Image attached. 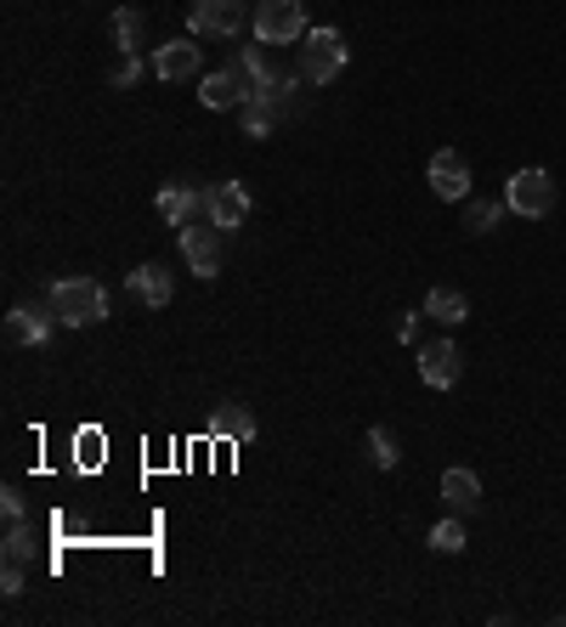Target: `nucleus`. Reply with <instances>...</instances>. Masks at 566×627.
<instances>
[{"label": "nucleus", "mask_w": 566, "mask_h": 627, "mask_svg": "<svg viewBox=\"0 0 566 627\" xmlns=\"http://www.w3.org/2000/svg\"><path fill=\"white\" fill-rule=\"evenodd\" d=\"M45 306L69 328H97V322H108V288L91 283V277H63V283H52Z\"/></svg>", "instance_id": "obj_1"}, {"label": "nucleus", "mask_w": 566, "mask_h": 627, "mask_svg": "<svg viewBox=\"0 0 566 627\" xmlns=\"http://www.w3.org/2000/svg\"><path fill=\"white\" fill-rule=\"evenodd\" d=\"M346 63H352V45H346L340 29H312L306 45H301V57H295V68H301L306 85H335Z\"/></svg>", "instance_id": "obj_2"}, {"label": "nucleus", "mask_w": 566, "mask_h": 627, "mask_svg": "<svg viewBox=\"0 0 566 627\" xmlns=\"http://www.w3.org/2000/svg\"><path fill=\"white\" fill-rule=\"evenodd\" d=\"M250 96H255V79H250V68H244L239 57H232L227 68H216V74L199 79V103H205L210 114H239Z\"/></svg>", "instance_id": "obj_3"}, {"label": "nucleus", "mask_w": 566, "mask_h": 627, "mask_svg": "<svg viewBox=\"0 0 566 627\" xmlns=\"http://www.w3.org/2000/svg\"><path fill=\"white\" fill-rule=\"evenodd\" d=\"M227 232L205 215V221H187L181 226V261H187V272L193 277H221V261H227Z\"/></svg>", "instance_id": "obj_4"}, {"label": "nucleus", "mask_w": 566, "mask_h": 627, "mask_svg": "<svg viewBox=\"0 0 566 627\" xmlns=\"http://www.w3.org/2000/svg\"><path fill=\"white\" fill-rule=\"evenodd\" d=\"M306 34L312 29H306V7H301V0H261V7H255V40L261 45H295Z\"/></svg>", "instance_id": "obj_5"}, {"label": "nucleus", "mask_w": 566, "mask_h": 627, "mask_svg": "<svg viewBox=\"0 0 566 627\" xmlns=\"http://www.w3.org/2000/svg\"><path fill=\"white\" fill-rule=\"evenodd\" d=\"M244 23H255L250 0H193V12H187L193 34H221V40H232Z\"/></svg>", "instance_id": "obj_6"}, {"label": "nucleus", "mask_w": 566, "mask_h": 627, "mask_svg": "<svg viewBox=\"0 0 566 627\" xmlns=\"http://www.w3.org/2000/svg\"><path fill=\"white\" fill-rule=\"evenodd\" d=\"M504 204H510L515 215H527V221L549 215V210H555V181H549V170H515L510 187H504Z\"/></svg>", "instance_id": "obj_7"}, {"label": "nucleus", "mask_w": 566, "mask_h": 627, "mask_svg": "<svg viewBox=\"0 0 566 627\" xmlns=\"http://www.w3.org/2000/svg\"><path fill=\"white\" fill-rule=\"evenodd\" d=\"M205 215L221 226V232H239L250 221V187L244 181H216L205 187Z\"/></svg>", "instance_id": "obj_8"}, {"label": "nucleus", "mask_w": 566, "mask_h": 627, "mask_svg": "<svg viewBox=\"0 0 566 627\" xmlns=\"http://www.w3.org/2000/svg\"><path fill=\"white\" fill-rule=\"evenodd\" d=\"M459 373H464V357H459V346L448 340V333L431 340V346H419V379L431 384V391H453Z\"/></svg>", "instance_id": "obj_9"}, {"label": "nucleus", "mask_w": 566, "mask_h": 627, "mask_svg": "<svg viewBox=\"0 0 566 627\" xmlns=\"http://www.w3.org/2000/svg\"><path fill=\"white\" fill-rule=\"evenodd\" d=\"M424 176H431V192H437V199H448V204H464V199H470V164H464V153L442 148Z\"/></svg>", "instance_id": "obj_10"}, {"label": "nucleus", "mask_w": 566, "mask_h": 627, "mask_svg": "<svg viewBox=\"0 0 566 627\" xmlns=\"http://www.w3.org/2000/svg\"><path fill=\"white\" fill-rule=\"evenodd\" d=\"M199 34H187V40H170V45H159V52H154V74L170 85V79H193L199 74V45H193Z\"/></svg>", "instance_id": "obj_11"}, {"label": "nucleus", "mask_w": 566, "mask_h": 627, "mask_svg": "<svg viewBox=\"0 0 566 627\" xmlns=\"http://www.w3.org/2000/svg\"><path fill=\"white\" fill-rule=\"evenodd\" d=\"M261 96V103L272 108V119H295L301 114V68H290V74H266V85L255 91Z\"/></svg>", "instance_id": "obj_12"}, {"label": "nucleus", "mask_w": 566, "mask_h": 627, "mask_svg": "<svg viewBox=\"0 0 566 627\" xmlns=\"http://www.w3.org/2000/svg\"><path fill=\"white\" fill-rule=\"evenodd\" d=\"M130 295L142 300V306H170L176 300V277H170V266H159V261H148V266H136L130 272Z\"/></svg>", "instance_id": "obj_13"}, {"label": "nucleus", "mask_w": 566, "mask_h": 627, "mask_svg": "<svg viewBox=\"0 0 566 627\" xmlns=\"http://www.w3.org/2000/svg\"><path fill=\"white\" fill-rule=\"evenodd\" d=\"M52 322H57L52 306H45V311H29V306L7 311V346H45V340H52Z\"/></svg>", "instance_id": "obj_14"}, {"label": "nucleus", "mask_w": 566, "mask_h": 627, "mask_svg": "<svg viewBox=\"0 0 566 627\" xmlns=\"http://www.w3.org/2000/svg\"><path fill=\"white\" fill-rule=\"evenodd\" d=\"M210 429L221 442H255V418H250V407L239 402V396H227V402H216V413H210Z\"/></svg>", "instance_id": "obj_15"}, {"label": "nucleus", "mask_w": 566, "mask_h": 627, "mask_svg": "<svg viewBox=\"0 0 566 627\" xmlns=\"http://www.w3.org/2000/svg\"><path fill=\"white\" fill-rule=\"evenodd\" d=\"M442 503L464 520V514H476L482 509V480H476V469H448L442 475Z\"/></svg>", "instance_id": "obj_16"}, {"label": "nucleus", "mask_w": 566, "mask_h": 627, "mask_svg": "<svg viewBox=\"0 0 566 627\" xmlns=\"http://www.w3.org/2000/svg\"><path fill=\"white\" fill-rule=\"evenodd\" d=\"M193 210H205V192L199 187H187V181H165L159 187V215L170 226H187V221H193Z\"/></svg>", "instance_id": "obj_17"}, {"label": "nucleus", "mask_w": 566, "mask_h": 627, "mask_svg": "<svg viewBox=\"0 0 566 627\" xmlns=\"http://www.w3.org/2000/svg\"><path fill=\"white\" fill-rule=\"evenodd\" d=\"M424 317H437L442 328H459L470 317V300L459 295V288H431V295H424Z\"/></svg>", "instance_id": "obj_18"}, {"label": "nucleus", "mask_w": 566, "mask_h": 627, "mask_svg": "<svg viewBox=\"0 0 566 627\" xmlns=\"http://www.w3.org/2000/svg\"><path fill=\"white\" fill-rule=\"evenodd\" d=\"M239 130H244L250 141H266V136L277 130V119H272V108L261 103V96H250V103L239 108Z\"/></svg>", "instance_id": "obj_19"}, {"label": "nucleus", "mask_w": 566, "mask_h": 627, "mask_svg": "<svg viewBox=\"0 0 566 627\" xmlns=\"http://www.w3.org/2000/svg\"><path fill=\"white\" fill-rule=\"evenodd\" d=\"M142 34H148V18L130 12V7H119V12H114V40H119V52H142Z\"/></svg>", "instance_id": "obj_20"}, {"label": "nucleus", "mask_w": 566, "mask_h": 627, "mask_svg": "<svg viewBox=\"0 0 566 627\" xmlns=\"http://www.w3.org/2000/svg\"><path fill=\"white\" fill-rule=\"evenodd\" d=\"M504 210H510V204H499V199H470V204H464V226H470V232H493V226L504 221Z\"/></svg>", "instance_id": "obj_21"}, {"label": "nucleus", "mask_w": 566, "mask_h": 627, "mask_svg": "<svg viewBox=\"0 0 566 627\" xmlns=\"http://www.w3.org/2000/svg\"><path fill=\"white\" fill-rule=\"evenodd\" d=\"M368 458H374V469H397V442H391V429H380V424H374L368 429Z\"/></svg>", "instance_id": "obj_22"}, {"label": "nucleus", "mask_w": 566, "mask_h": 627, "mask_svg": "<svg viewBox=\"0 0 566 627\" xmlns=\"http://www.w3.org/2000/svg\"><path fill=\"white\" fill-rule=\"evenodd\" d=\"M431 549H437V554H459V549H464V525H459V514H448V520L431 525Z\"/></svg>", "instance_id": "obj_23"}, {"label": "nucleus", "mask_w": 566, "mask_h": 627, "mask_svg": "<svg viewBox=\"0 0 566 627\" xmlns=\"http://www.w3.org/2000/svg\"><path fill=\"white\" fill-rule=\"evenodd\" d=\"M29 554H34V525H29V520H12V525H7V560L23 565Z\"/></svg>", "instance_id": "obj_24"}, {"label": "nucleus", "mask_w": 566, "mask_h": 627, "mask_svg": "<svg viewBox=\"0 0 566 627\" xmlns=\"http://www.w3.org/2000/svg\"><path fill=\"white\" fill-rule=\"evenodd\" d=\"M108 79H114L119 91H125V85H136V79H142V57H136V52H119V63H114V74H108Z\"/></svg>", "instance_id": "obj_25"}, {"label": "nucleus", "mask_w": 566, "mask_h": 627, "mask_svg": "<svg viewBox=\"0 0 566 627\" xmlns=\"http://www.w3.org/2000/svg\"><path fill=\"white\" fill-rule=\"evenodd\" d=\"M0 509H7V520H23L29 514V498L18 487H7V492H0Z\"/></svg>", "instance_id": "obj_26"}, {"label": "nucleus", "mask_w": 566, "mask_h": 627, "mask_svg": "<svg viewBox=\"0 0 566 627\" xmlns=\"http://www.w3.org/2000/svg\"><path fill=\"white\" fill-rule=\"evenodd\" d=\"M0 594H7V599H18V594H23V565H18V560H7V576H0Z\"/></svg>", "instance_id": "obj_27"}, {"label": "nucleus", "mask_w": 566, "mask_h": 627, "mask_svg": "<svg viewBox=\"0 0 566 627\" xmlns=\"http://www.w3.org/2000/svg\"><path fill=\"white\" fill-rule=\"evenodd\" d=\"M397 340H419V317H397Z\"/></svg>", "instance_id": "obj_28"}]
</instances>
